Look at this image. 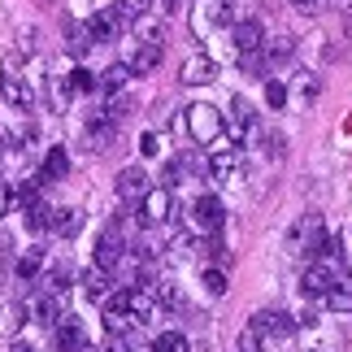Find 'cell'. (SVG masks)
I'll return each instance as SVG.
<instances>
[{
	"label": "cell",
	"mask_w": 352,
	"mask_h": 352,
	"mask_svg": "<svg viewBox=\"0 0 352 352\" xmlns=\"http://www.w3.org/2000/svg\"><path fill=\"white\" fill-rule=\"evenodd\" d=\"M187 5V0H161V13H179Z\"/></svg>",
	"instance_id": "obj_45"
},
{
	"label": "cell",
	"mask_w": 352,
	"mask_h": 352,
	"mask_svg": "<svg viewBox=\"0 0 352 352\" xmlns=\"http://www.w3.org/2000/svg\"><path fill=\"white\" fill-rule=\"evenodd\" d=\"M140 153H144V157H157V153H161V135H157V131H144V135H140Z\"/></svg>",
	"instance_id": "obj_42"
},
{
	"label": "cell",
	"mask_w": 352,
	"mask_h": 352,
	"mask_svg": "<svg viewBox=\"0 0 352 352\" xmlns=\"http://www.w3.org/2000/svg\"><path fill=\"white\" fill-rule=\"evenodd\" d=\"M52 231L74 239L78 231H83V209H52Z\"/></svg>",
	"instance_id": "obj_26"
},
{
	"label": "cell",
	"mask_w": 352,
	"mask_h": 352,
	"mask_svg": "<svg viewBox=\"0 0 352 352\" xmlns=\"http://www.w3.org/2000/svg\"><path fill=\"white\" fill-rule=\"evenodd\" d=\"M183 131L192 135V144L209 148V144L222 140V113L213 109V104L196 100V104H187V109H183Z\"/></svg>",
	"instance_id": "obj_1"
},
{
	"label": "cell",
	"mask_w": 352,
	"mask_h": 352,
	"mask_svg": "<svg viewBox=\"0 0 352 352\" xmlns=\"http://www.w3.org/2000/svg\"><path fill=\"white\" fill-rule=\"evenodd\" d=\"M122 256H126V243H122L118 226H104L100 239H96V270H104V274H113V270L122 265Z\"/></svg>",
	"instance_id": "obj_7"
},
{
	"label": "cell",
	"mask_w": 352,
	"mask_h": 352,
	"mask_svg": "<svg viewBox=\"0 0 352 352\" xmlns=\"http://www.w3.org/2000/svg\"><path fill=\"white\" fill-rule=\"evenodd\" d=\"M256 140H261V153H270V157H283V153H287V140H283V135L278 131H270V135H256Z\"/></svg>",
	"instance_id": "obj_37"
},
{
	"label": "cell",
	"mask_w": 352,
	"mask_h": 352,
	"mask_svg": "<svg viewBox=\"0 0 352 352\" xmlns=\"http://www.w3.org/2000/svg\"><path fill=\"white\" fill-rule=\"evenodd\" d=\"M5 144H9V135H5V131H0V157H5Z\"/></svg>",
	"instance_id": "obj_47"
},
{
	"label": "cell",
	"mask_w": 352,
	"mask_h": 352,
	"mask_svg": "<svg viewBox=\"0 0 352 352\" xmlns=\"http://www.w3.org/2000/svg\"><path fill=\"white\" fill-rule=\"evenodd\" d=\"M0 274H5V252H0Z\"/></svg>",
	"instance_id": "obj_48"
},
{
	"label": "cell",
	"mask_w": 352,
	"mask_h": 352,
	"mask_svg": "<svg viewBox=\"0 0 352 352\" xmlns=\"http://www.w3.org/2000/svg\"><path fill=\"white\" fill-rule=\"evenodd\" d=\"M292 5H296V13H318L327 0H292Z\"/></svg>",
	"instance_id": "obj_44"
},
{
	"label": "cell",
	"mask_w": 352,
	"mask_h": 352,
	"mask_svg": "<svg viewBox=\"0 0 352 352\" xmlns=\"http://www.w3.org/2000/svg\"><path fill=\"white\" fill-rule=\"evenodd\" d=\"M26 318H35L39 327H57V322L65 318V314H61V296H52V292L35 296V300L26 305Z\"/></svg>",
	"instance_id": "obj_17"
},
{
	"label": "cell",
	"mask_w": 352,
	"mask_h": 352,
	"mask_svg": "<svg viewBox=\"0 0 352 352\" xmlns=\"http://www.w3.org/2000/svg\"><path fill=\"white\" fill-rule=\"evenodd\" d=\"M161 57H166V44H140L135 57L126 61V70L131 74H153V70H161Z\"/></svg>",
	"instance_id": "obj_20"
},
{
	"label": "cell",
	"mask_w": 352,
	"mask_h": 352,
	"mask_svg": "<svg viewBox=\"0 0 352 352\" xmlns=\"http://www.w3.org/2000/svg\"><path fill=\"white\" fill-rule=\"evenodd\" d=\"M65 174H70V153L57 144V148H48V153H44V166H39L35 179L39 183H57V179H65Z\"/></svg>",
	"instance_id": "obj_19"
},
{
	"label": "cell",
	"mask_w": 352,
	"mask_h": 352,
	"mask_svg": "<svg viewBox=\"0 0 352 352\" xmlns=\"http://www.w3.org/2000/svg\"><path fill=\"white\" fill-rule=\"evenodd\" d=\"M340 265H322V261H314L305 270V278H300V287H305V296H327L335 283H340V274H335Z\"/></svg>",
	"instance_id": "obj_13"
},
{
	"label": "cell",
	"mask_w": 352,
	"mask_h": 352,
	"mask_svg": "<svg viewBox=\"0 0 352 352\" xmlns=\"http://www.w3.org/2000/svg\"><path fill=\"white\" fill-rule=\"evenodd\" d=\"M122 26H126V18H122L118 9H100V13H91V18H87L91 44H109V39H118Z\"/></svg>",
	"instance_id": "obj_10"
},
{
	"label": "cell",
	"mask_w": 352,
	"mask_h": 352,
	"mask_svg": "<svg viewBox=\"0 0 352 352\" xmlns=\"http://www.w3.org/2000/svg\"><path fill=\"white\" fill-rule=\"evenodd\" d=\"M126 78H131V70H126V65H109V70H104V78H100V87H122V83H126Z\"/></svg>",
	"instance_id": "obj_40"
},
{
	"label": "cell",
	"mask_w": 352,
	"mask_h": 352,
	"mask_svg": "<svg viewBox=\"0 0 352 352\" xmlns=\"http://www.w3.org/2000/svg\"><path fill=\"white\" fill-rule=\"evenodd\" d=\"M322 300L331 305V314H352V283H348V278H340L327 296H322Z\"/></svg>",
	"instance_id": "obj_27"
},
{
	"label": "cell",
	"mask_w": 352,
	"mask_h": 352,
	"mask_svg": "<svg viewBox=\"0 0 352 352\" xmlns=\"http://www.w3.org/2000/svg\"><path fill=\"white\" fill-rule=\"evenodd\" d=\"M78 283H83V296L87 300H104V296L113 292V274H104V270H83V274H78Z\"/></svg>",
	"instance_id": "obj_21"
},
{
	"label": "cell",
	"mask_w": 352,
	"mask_h": 352,
	"mask_svg": "<svg viewBox=\"0 0 352 352\" xmlns=\"http://www.w3.org/2000/svg\"><path fill=\"white\" fill-rule=\"evenodd\" d=\"M153 5H157V0H118L113 9H118L126 22H135V18H144V13H153Z\"/></svg>",
	"instance_id": "obj_33"
},
{
	"label": "cell",
	"mask_w": 352,
	"mask_h": 352,
	"mask_svg": "<svg viewBox=\"0 0 352 352\" xmlns=\"http://www.w3.org/2000/svg\"><path fill=\"white\" fill-rule=\"evenodd\" d=\"M213 78H218V65H213L209 52H196V57H187L183 70H179V83H183V87H205V83H213Z\"/></svg>",
	"instance_id": "obj_9"
},
{
	"label": "cell",
	"mask_w": 352,
	"mask_h": 352,
	"mask_svg": "<svg viewBox=\"0 0 352 352\" xmlns=\"http://www.w3.org/2000/svg\"><path fill=\"white\" fill-rule=\"evenodd\" d=\"M239 352H265V340H261L252 327H243V331H239Z\"/></svg>",
	"instance_id": "obj_39"
},
{
	"label": "cell",
	"mask_w": 352,
	"mask_h": 352,
	"mask_svg": "<svg viewBox=\"0 0 352 352\" xmlns=\"http://www.w3.org/2000/svg\"><path fill=\"white\" fill-rule=\"evenodd\" d=\"M287 96H300V104H314V100H318V78L300 70V74H296V78H292V87H287Z\"/></svg>",
	"instance_id": "obj_28"
},
{
	"label": "cell",
	"mask_w": 352,
	"mask_h": 352,
	"mask_svg": "<svg viewBox=\"0 0 352 352\" xmlns=\"http://www.w3.org/2000/svg\"><path fill=\"white\" fill-rule=\"evenodd\" d=\"M335 5H344V9H348V5H352V0H335Z\"/></svg>",
	"instance_id": "obj_49"
},
{
	"label": "cell",
	"mask_w": 352,
	"mask_h": 352,
	"mask_svg": "<svg viewBox=\"0 0 352 352\" xmlns=\"http://www.w3.org/2000/svg\"><path fill=\"white\" fill-rule=\"evenodd\" d=\"M205 292L209 296H226V270H218V265L205 270Z\"/></svg>",
	"instance_id": "obj_38"
},
{
	"label": "cell",
	"mask_w": 352,
	"mask_h": 352,
	"mask_svg": "<svg viewBox=\"0 0 352 352\" xmlns=\"http://www.w3.org/2000/svg\"><path fill=\"white\" fill-rule=\"evenodd\" d=\"M87 48H91V31H87V22H70V52H78V57H83Z\"/></svg>",
	"instance_id": "obj_35"
},
{
	"label": "cell",
	"mask_w": 352,
	"mask_h": 352,
	"mask_svg": "<svg viewBox=\"0 0 352 352\" xmlns=\"http://www.w3.org/2000/svg\"><path fill=\"white\" fill-rule=\"evenodd\" d=\"M222 131H231V144L239 140V135H261V131H256V109H252V100L235 96V100H231V113L222 118Z\"/></svg>",
	"instance_id": "obj_6"
},
{
	"label": "cell",
	"mask_w": 352,
	"mask_h": 352,
	"mask_svg": "<svg viewBox=\"0 0 352 352\" xmlns=\"http://www.w3.org/2000/svg\"><path fill=\"white\" fill-rule=\"evenodd\" d=\"M65 83H70V96H87V91H96V87H100V78L78 65V70H70V78H65Z\"/></svg>",
	"instance_id": "obj_30"
},
{
	"label": "cell",
	"mask_w": 352,
	"mask_h": 352,
	"mask_svg": "<svg viewBox=\"0 0 352 352\" xmlns=\"http://www.w3.org/2000/svg\"><path fill=\"white\" fill-rule=\"evenodd\" d=\"M248 327L261 335H274V340H287V335H296V318L292 314H283V309H261V314H252Z\"/></svg>",
	"instance_id": "obj_5"
},
{
	"label": "cell",
	"mask_w": 352,
	"mask_h": 352,
	"mask_svg": "<svg viewBox=\"0 0 352 352\" xmlns=\"http://www.w3.org/2000/svg\"><path fill=\"white\" fill-rule=\"evenodd\" d=\"M292 52H296V39L292 35H274V39L261 44V61L265 65H283V61H292Z\"/></svg>",
	"instance_id": "obj_22"
},
{
	"label": "cell",
	"mask_w": 352,
	"mask_h": 352,
	"mask_svg": "<svg viewBox=\"0 0 352 352\" xmlns=\"http://www.w3.org/2000/svg\"><path fill=\"white\" fill-rule=\"evenodd\" d=\"M39 270H44V248H26L18 261H13V278H18V283H35Z\"/></svg>",
	"instance_id": "obj_24"
},
{
	"label": "cell",
	"mask_w": 352,
	"mask_h": 352,
	"mask_svg": "<svg viewBox=\"0 0 352 352\" xmlns=\"http://www.w3.org/2000/svg\"><path fill=\"white\" fill-rule=\"evenodd\" d=\"M26 226H31V231H52V209L44 205V200L26 205Z\"/></svg>",
	"instance_id": "obj_31"
},
{
	"label": "cell",
	"mask_w": 352,
	"mask_h": 352,
	"mask_svg": "<svg viewBox=\"0 0 352 352\" xmlns=\"http://www.w3.org/2000/svg\"><path fill=\"white\" fill-rule=\"evenodd\" d=\"M239 65H243V74H252V78H261V70H265L261 52H239Z\"/></svg>",
	"instance_id": "obj_41"
},
{
	"label": "cell",
	"mask_w": 352,
	"mask_h": 352,
	"mask_svg": "<svg viewBox=\"0 0 352 352\" xmlns=\"http://www.w3.org/2000/svg\"><path fill=\"white\" fill-rule=\"evenodd\" d=\"M140 218H144V226H170L174 222V192L170 187H148L140 196Z\"/></svg>",
	"instance_id": "obj_3"
},
{
	"label": "cell",
	"mask_w": 352,
	"mask_h": 352,
	"mask_svg": "<svg viewBox=\"0 0 352 352\" xmlns=\"http://www.w3.org/2000/svg\"><path fill=\"white\" fill-rule=\"evenodd\" d=\"M148 352H192V344H187L179 331H166V335H157V340H153Z\"/></svg>",
	"instance_id": "obj_32"
},
{
	"label": "cell",
	"mask_w": 352,
	"mask_h": 352,
	"mask_svg": "<svg viewBox=\"0 0 352 352\" xmlns=\"http://www.w3.org/2000/svg\"><path fill=\"white\" fill-rule=\"evenodd\" d=\"M205 170L213 174V179H231V174L239 170V144H209V157H205Z\"/></svg>",
	"instance_id": "obj_8"
},
{
	"label": "cell",
	"mask_w": 352,
	"mask_h": 352,
	"mask_svg": "<svg viewBox=\"0 0 352 352\" xmlns=\"http://www.w3.org/2000/svg\"><path fill=\"white\" fill-rule=\"evenodd\" d=\"M113 135H118V126L104 118V109H96V113L87 118V148H91V153H109Z\"/></svg>",
	"instance_id": "obj_16"
},
{
	"label": "cell",
	"mask_w": 352,
	"mask_h": 352,
	"mask_svg": "<svg viewBox=\"0 0 352 352\" xmlns=\"http://www.w3.org/2000/svg\"><path fill=\"white\" fill-rule=\"evenodd\" d=\"M70 278H74V270L65 265V261H57V265H52L48 274H44V292H52V296H61L65 287H70Z\"/></svg>",
	"instance_id": "obj_29"
},
{
	"label": "cell",
	"mask_w": 352,
	"mask_h": 352,
	"mask_svg": "<svg viewBox=\"0 0 352 352\" xmlns=\"http://www.w3.org/2000/svg\"><path fill=\"white\" fill-rule=\"evenodd\" d=\"M5 352H35V348H31V344H22V340H13V344H9Z\"/></svg>",
	"instance_id": "obj_46"
},
{
	"label": "cell",
	"mask_w": 352,
	"mask_h": 352,
	"mask_svg": "<svg viewBox=\"0 0 352 352\" xmlns=\"http://www.w3.org/2000/svg\"><path fill=\"white\" fill-rule=\"evenodd\" d=\"M113 187H118L122 200H135V196H144L153 183H148V170L144 166H126V170H118V183Z\"/></svg>",
	"instance_id": "obj_18"
},
{
	"label": "cell",
	"mask_w": 352,
	"mask_h": 352,
	"mask_svg": "<svg viewBox=\"0 0 352 352\" xmlns=\"http://www.w3.org/2000/svg\"><path fill=\"white\" fill-rule=\"evenodd\" d=\"M22 322H26V305L22 300L0 305V340H13V335L22 331Z\"/></svg>",
	"instance_id": "obj_23"
},
{
	"label": "cell",
	"mask_w": 352,
	"mask_h": 352,
	"mask_svg": "<svg viewBox=\"0 0 352 352\" xmlns=\"http://www.w3.org/2000/svg\"><path fill=\"white\" fill-rule=\"evenodd\" d=\"M135 327H140V318L126 309V300H122V292H113V300L104 305V331L109 335H131Z\"/></svg>",
	"instance_id": "obj_11"
},
{
	"label": "cell",
	"mask_w": 352,
	"mask_h": 352,
	"mask_svg": "<svg viewBox=\"0 0 352 352\" xmlns=\"http://www.w3.org/2000/svg\"><path fill=\"white\" fill-rule=\"evenodd\" d=\"M231 44H235V52H261V44H265V26L256 22V18H243V22H235V31H231Z\"/></svg>",
	"instance_id": "obj_15"
},
{
	"label": "cell",
	"mask_w": 352,
	"mask_h": 352,
	"mask_svg": "<svg viewBox=\"0 0 352 352\" xmlns=\"http://www.w3.org/2000/svg\"><path fill=\"white\" fill-rule=\"evenodd\" d=\"M52 348L57 352H87V331L78 327L74 318H61L57 327H52Z\"/></svg>",
	"instance_id": "obj_12"
},
{
	"label": "cell",
	"mask_w": 352,
	"mask_h": 352,
	"mask_svg": "<svg viewBox=\"0 0 352 352\" xmlns=\"http://www.w3.org/2000/svg\"><path fill=\"white\" fill-rule=\"evenodd\" d=\"M183 174H187V170H183V161H179V157L166 161V166H161V187H170V192H174V187L183 183Z\"/></svg>",
	"instance_id": "obj_36"
},
{
	"label": "cell",
	"mask_w": 352,
	"mask_h": 352,
	"mask_svg": "<svg viewBox=\"0 0 352 352\" xmlns=\"http://www.w3.org/2000/svg\"><path fill=\"white\" fill-rule=\"evenodd\" d=\"M226 222V209L218 196H196L192 209H187V231L192 235H218Z\"/></svg>",
	"instance_id": "obj_2"
},
{
	"label": "cell",
	"mask_w": 352,
	"mask_h": 352,
	"mask_svg": "<svg viewBox=\"0 0 352 352\" xmlns=\"http://www.w3.org/2000/svg\"><path fill=\"white\" fill-rule=\"evenodd\" d=\"M322 231H327V222H322V213H305V222H300V226L292 231V239H296V243H300V248L309 252V248L318 243V235H322Z\"/></svg>",
	"instance_id": "obj_25"
},
{
	"label": "cell",
	"mask_w": 352,
	"mask_h": 352,
	"mask_svg": "<svg viewBox=\"0 0 352 352\" xmlns=\"http://www.w3.org/2000/svg\"><path fill=\"white\" fill-rule=\"evenodd\" d=\"M231 5H235V0H196V9H192V35H209L213 26L231 22Z\"/></svg>",
	"instance_id": "obj_4"
},
{
	"label": "cell",
	"mask_w": 352,
	"mask_h": 352,
	"mask_svg": "<svg viewBox=\"0 0 352 352\" xmlns=\"http://www.w3.org/2000/svg\"><path fill=\"white\" fill-rule=\"evenodd\" d=\"M0 100L13 104V109H31L35 91H31V83H26L22 74H5V78H0Z\"/></svg>",
	"instance_id": "obj_14"
},
{
	"label": "cell",
	"mask_w": 352,
	"mask_h": 352,
	"mask_svg": "<svg viewBox=\"0 0 352 352\" xmlns=\"http://www.w3.org/2000/svg\"><path fill=\"white\" fill-rule=\"evenodd\" d=\"M9 209H13V187L0 183V218H9Z\"/></svg>",
	"instance_id": "obj_43"
},
{
	"label": "cell",
	"mask_w": 352,
	"mask_h": 352,
	"mask_svg": "<svg viewBox=\"0 0 352 352\" xmlns=\"http://www.w3.org/2000/svg\"><path fill=\"white\" fill-rule=\"evenodd\" d=\"M287 83H278V78H270V83H265V104H270V109H287Z\"/></svg>",
	"instance_id": "obj_34"
}]
</instances>
